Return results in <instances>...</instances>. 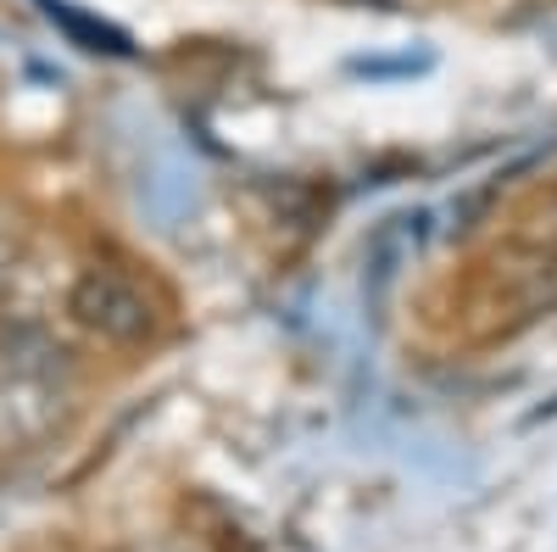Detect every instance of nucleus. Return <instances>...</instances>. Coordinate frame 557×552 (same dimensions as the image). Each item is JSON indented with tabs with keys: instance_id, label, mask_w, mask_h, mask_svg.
<instances>
[{
	"instance_id": "1",
	"label": "nucleus",
	"mask_w": 557,
	"mask_h": 552,
	"mask_svg": "<svg viewBox=\"0 0 557 552\" xmlns=\"http://www.w3.org/2000/svg\"><path fill=\"white\" fill-rule=\"evenodd\" d=\"M67 318L107 346H146L157 335V302L117 268H89L67 296Z\"/></svg>"
},
{
	"instance_id": "2",
	"label": "nucleus",
	"mask_w": 557,
	"mask_h": 552,
	"mask_svg": "<svg viewBox=\"0 0 557 552\" xmlns=\"http://www.w3.org/2000/svg\"><path fill=\"white\" fill-rule=\"evenodd\" d=\"M73 419V391L67 380H28V375H0V464L28 457L45 441H57Z\"/></svg>"
},
{
	"instance_id": "3",
	"label": "nucleus",
	"mask_w": 557,
	"mask_h": 552,
	"mask_svg": "<svg viewBox=\"0 0 557 552\" xmlns=\"http://www.w3.org/2000/svg\"><path fill=\"white\" fill-rule=\"evenodd\" d=\"M0 375H28V380H67L73 363H67V346L45 330V324H28V318H12L0 324Z\"/></svg>"
},
{
	"instance_id": "4",
	"label": "nucleus",
	"mask_w": 557,
	"mask_h": 552,
	"mask_svg": "<svg viewBox=\"0 0 557 552\" xmlns=\"http://www.w3.org/2000/svg\"><path fill=\"white\" fill-rule=\"evenodd\" d=\"M45 12H51V23H62L84 51H107V57H128V39L117 34V28H107V23H96V17H84V12H73V7H62V0H45Z\"/></svg>"
},
{
	"instance_id": "5",
	"label": "nucleus",
	"mask_w": 557,
	"mask_h": 552,
	"mask_svg": "<svg viewBox=\"0 0 557 552\" xmlns=\"http://www.w3.org/2000/svg\"><path fill=\"white\" fill-rule=\"evenodd\" d=\"M346 7H391V0H346Z\"/></svg>"
}]
</instances>
